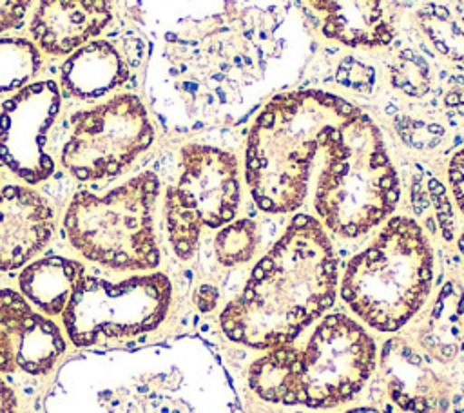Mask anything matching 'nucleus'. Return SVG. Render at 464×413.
I'll use <instances>...</instances> for the list:
<instances>
[{
  "mask_svg": "<svg viewBox=\"0 0 464 413\" xmlns=\"http://www.w3.org/2000/svg\"><path fill=\"white\" fill-rule=\"evenodd\" d=\"M299 56L301 34L283 9L232 0L167 36V100L190 127L234 121L285 83Z\"/></svg>",
  "mask_w": 464,
  "mask_h": 413,
  "instance_id": "1",
  "label": "nucleus"
},
{
  "mask_svg": "<svg viewBox=\"0 0 464 413\" xmlns=\"http://www.w3.org/2000/svg\"><path fill=\"white\" fill-rule=\"evenodd\" d=\"M337 257L319 219L292 217L252 268L241 293L219 315L223 333L239 344L270 350L292 342L335 299Z\"/></svg>",
  "mask_w": 464,
  "mask_h": 413,
  "instance_id": "2",
  "label": "nucleus"
},
{
  "mask_svg": "<svg viewBox=\"0 0 464 413\" xmlns=\"http://www.w3.org/2000/svg\"><path fill=\"white\" fill-rule=\"evenodd\" d=\"M359 110L321 89L274 94L250 125L245 147V181L257 208L266 214L297 210L317 152Z\"/></svg>",
  "mask_w": 464,
  "mask_h": 413,
  "instance_id": "3",
  "label": "nucleus"
},
{
  "mask_svg": "<svg viewBox=\"0 0 464 413\" xmlns=\"http://www.w3.org/2000/svg\"><path fill=\"white\" fill-rule=\"evenodd\" d=\"M323 154L314 194L321 225L353 239L388 219L401 185L377 123L359 110L334 130Z\"/></svg>",
  "mask_w": 464,
  "mask_h": 413,
  "instance_id": "4",
  "label": "nucleus"
},
{
  "mask_svg": "<svg viewBox=\"0 0 464 413\" xmlns=\"http://www.w3.org/2000/svg\"><path fill=\"white\" fill-rule=\"evenodd\" d=\"M433 281V252L417 221L392 217L343 274L341 297L379 331H397L422 306Z\"/></svg>",
  "mask_w": 464,
  "mask_h": 413,
  "instance_id": "5",
  "label": "nucleus"
},
{
  "mask_svg": "<svg viewBox=\"0 0 464 413\" xmlns=\"http://www.w3.org/2000/svg\"><path fill=\"white\" fill-rule=\"evenodd\" d=\"M160 179L145 170L105 194L76 192L63 214L69 245L111 270H152L161 254L154 230Z\"/></svg>",
  "mask_w": 464,
  "mask_h": 413,
  "instance_id": "6",
  "label": "nucleus"
},
{
  "mask_svg": "<svg viewBox=\"0 0 464 413\" xmlns=\"http://www.w3.org/2000/svg\"><path fill=\"white\" fill-rule=\"evenodd\" d=\"M239 201L237 158L214 145H183L178 179L167 188L163 201L165 228L176 257L188 261L205 230L234 221Z\"/></svg>",
  "mask_w": 464,
  "mask_h": 413,
  "instance_id": "7",
  "label": "nucleus"
},
{
  "mask_svg": "<svg viewBox=\"0 0 464 413\" xmlns=\"http://www.w3.org/2000/svg\"><path fill=\"white\" fill-rule=\"evenodd\" d=\"M172 301L170 279L161 272L107 281L85 275L62 312L67 339L78 348L125 341L156 330Z\"/></svg>",
  "mask_w": 464,
  "mask_h": 413,
  "instance_id": "8",
  "label": "nucleus"
},
{
  "mask_svg": "<svg viewBox=\"0 0 464 413\" xmlns=\"http://www.w3.org/2000/svg\"><path fill=\"white\" fill-rule=\"evenodd\" d=\"M152 139L154 127L143 101L118 94L71 118L60 163L78 181H105L127 170Z\"/></svg>",
  "mask_w": 464,
  "mask_h": 413,
  "instance_id": "9",
  "label": "nucleus"
},
{
  "mask_svg": "<svg viewBox=\"0 0 464 413\" xmlns=\"http://www.w3.org/2000/svg\"><path fill=\"white\" fill-rule=\"evenodd\" d=\"M370 333L344 313L326 315L301 348L295 404L321 409L352 400L375 370Z\"/></svg>",
  "mask_w": 464,
  "mask_h": 413,
  "instance_id": "10",
  "label": "nucleus"
},
{
  "mask_svg": "<svg viewBox=\"0 0 464 413\" xmlns=\"http://www.w3.org/2000/svg\"><path fill=\"white\" fill-rule=\"evenodd\" d=\"M60 107L62 92L53 80L22 87L0 107V159L29 185L54 172L47 143Z\"/></svg>",
  "mask_w": 464,
  "mask_h": 413,
  "instance_id": "11",
  "label": "nucleus"
},
{
  "mask_svg": "<svg viewBox=\"0 0 464 413\" xmlns=\"http://www.w3.org/2000/svg\"><path fill=\"white\" fill-rule=\"evenodd\" d=\"M65 348L62 330L47 315L34 312L22 293L0 290V373L44 377Z\"/></svg>",
  "mask_w": 464,
  "mask_h": 413,
  "instance_id": "12",
  "label": "nucleus"
},
{
  "mask_svg": "<svg viewBox=\"0 0 464 413\" xmlns=\"http://www.w3.org/2000/svg\"><path fill=\"white\" fill-rule=\"evenodd\" d=\"M143 42L130 34L83 43L60 67V91L67 98L94 101L130 83L143 62Z\"/></svg>",
  "mask_w": 464,
  "mask_h": 413,
  "instance_id": "13",
  "label": "nucleus"
},
{
  "mask_svg": "<svg viewBox=\"0 0 464 413\" xmlns=\"http://www.w3.org/2000/svg\"><path fill=\"white\" fill-rule=\"evenodd\" d=\"M103 380L72 386L69 413H196L154 371L111 370Z\"/></svg>",
  "mask_w": 464,
  "mask_h": 413,
  "instance_id": "14",
  "label": "nucleus"
},
{
  "mask_svg": "<svg viewBox=\"0 0 464 413\" xmlns=\"http://www.w3.org/2000/svg\"><path fill=\"white\" fill-rule=\"evenodd\" d=\"M54 232L51 205L24 185L0 188V272H13L45 248Z\"/></svg>",
  "mask_w": 464,
  "mask_h": 413,
  "instance_id": "15",
  "label": "nucleus"
},
{
  "mask_svg": "<svg viewBox=\"0 0 464 413\" xmlns=\"http://www.w3.org/2000/svg\"><path fill=\"white\" fill-rule=\"evenodd\" d=\"M382 377L392 400L408 413H446L451 402L450 382L426 364V359L402 337L386 341L381 351Z\"/></svg>",
  "mask_w": 464,
  "mask_h": 413,
  "instance_id": "16",
  "label": "nucleus"
},
{
  "mask_svg": "<svg viewBox=\"0 0 464 413\" xmlns=\"http://www.w3.org/2000/svg\"><path fill=\"white\" fill-rule=\"evenodd\" d=\"M112 20V0H40L29 31L51 56L71 54L98 36Z\"/></svg>",
  "mask_w": 464,
  "mask_h": 413,
  "instance_id": "17",
  "label": "nucleus"
},
{
  "mask_svg": "<svg viewBox=\"0 0 464 413\" xmlns=\"http://www.w3.org/2000/svg\"><path fill=\"white\" fill-rule=\"evenodd\" d=\"M321 20V33L353 49H381L395 31L384 0H308Z\"/></svg>",
  "mask_w": 464,
  "mask_h": 413,
  "instance_id": "18",
  "label": "nucleus"
},
{
  "mask_svg": "<svg viewBox=\"0 0 464 413\" xmlns=\"http://www.w3.org/2000/svg\"><path fill=\"white\" fill-rule=\"evenodd\" d=\"M85 268L80 261L63 255H47L29 263L18 275L22 295L44 315H62Z\"/></svg>",
  "mask_w": 464,
  "mask_h": 413,
  "instance_id": "19",
  "label": "nucleus"
},
{
  "mask_svg": "<svg viewBox=\"0 0 464 413\" xmlns=\"http://www.w3.org/2000/svg\"><path fill=\"white\" fill-rule=\"evenodd\" d=\"M420 351L435 362L453 360L464 346V290L448 281L437 292L419 330Z\"/></svg>",
  "mask_w": 464,
  "mask_h": 413,
  "instance_id": "20",
  "label": "nucleus"
},
{
  "mask_svg": "<svg viewBox=\"0 0 464 413\" xmlns=\"http://www.w3.org/2000/svg\"><path fill=\"white\" fill-rule=\"evenodd\" d=\"M301 348L292 342L270 348L256 359L248 370V384L254 393L274 404L294 406L297 397V371Z\"/></svg>",
  "mask_w": 464,
  "mask_h": 413,
  "instance_id": "21",
  "label": "nucleus"
},
{
  "mask_svg": "<svg viewBox=\"0 0 464 413\" xmlns=\"http://www.w3.org/2000/svg\"><path fill=\"white\" fill-rule=\"evenodd\" d=\"M415 20L431 47L440 56L464 69V22L446 5L435 2L424 4L415 13Z\"/></svg>",
  "mask_w": 464,
  "mask_h": 413,
  "instance_id": "22",
  "label": "nucleus"
},
{
  "mask_svg": "<svg viewBox=\"0 0 464 413\" xmlns=\"http://www.w3.org/2000/svg\"><path fill=\"white\" fill-rule=\"evenodd\" d=\"M42 56L25 38H0V94L25 87L40 71Z\"/></svg>",
  "mask_w": 464,
  "mask_h": 413,
  "instance_id": "23",
  "label": "nucleus"
},
{
  "mask_svg": "<svg viewBox=\"0 0 464 413\" xmlns=\"http://www.w3.org/2000/svg\"><path fill=\"white\" fill-rule=\"evenodd\" d=\"M257 248V226L252 219H237L221 226L214 237V255L221 266H237L252 259Z\"/></svg>",
  "mask_w": 464,
  "mask_h": 413,
  "instance_id": "24",
  "label": "nucleus"
},
{
  "mask_svg": "<svg viewBox=\"0 0 464 413\" xmlns=\"http://www.w3.org/2000/svg\"><path fill=\"white\" fill-rule=\"evenodd\" d=\"M390 83L408 98H424L431 89L430 62L413 49L399 51L390 62Z\"/></svg>",
  "mask_w": 464,
  "mask_h": 413,
  "instance_id": "25",
  "label": "nucleus"
},
{
  "mask_svg": "<svg viewBox=\"0 0 464 413\" xmlns=\"http://www.w3.org/2000/svg\"><path fill=\"white\" fill-rule=\"evenodd\" d=\"M31 5V0H0V33L16 29Z\"/></svg>",
  "mask_w": 464,
  "mask_h": 413,
  "instance_id": "26",
  "label": "nucleus"
},
{
  "mask_svg": "<svg viewBox=\"0 0 464 413\" xmlns=\"http://www.w3.org/2000/svg\"><path fill=\"white\" fill-rule=\"evenodd\" d=\"M339 82H343L346 87L364 91L372 87L373 83V71L368 69L366 65H361L359 72H353V58H346L344 63L339 67Z\"/></svg>",
  "mask_w": 464,
  "mask_h": 413,
  "instance_id": "27",
  "label": "nucleus"
},
{
  "mask_svg": "<svg viewBox=\"0 0 464 413\" xmlns=\"http://www.w3.org/2000/svg\"><path fill=\"white\" fill-rule=\"evenodd\" d=\"M448 179H450V187L455 196V201L464 216V147L451 156L448 165Z\"/></svg>",
  "mask_w": 464,
  "mask_h": 413,
  "instance_id": "28",
  "label": "nucleus"
},
{
  "mask_svg": "<svg viewBox=\"0 0 464 413\" xmlns=\"http://www.w3.org/2000/svg\"><path fill=\"white\" fill-rule=\"evenodd\" d=\"M444 105L455 110L460 118H464V87H451L444 96Z\"/></svg>",
  "mask_w": 464,
  "mask_h": 413,
  "instance_id": "29",
  "label": "nucleus"
},
{
  "mask_svg": "<svg viewBox=\"0 0 464 413\" xmlns=\"http://www.w3.org/2000/svg\"><path fill=\"white\" fill-rule=\"evenodd\" d=\"M194 299H196V304L199 306L201 312H208L218 303V292L212 286H201Z\"/></svg>",
  "mask_w": 464,
  "mask_h": 413,
  "instance_id": "30",
  "label": "nucleus"
},
{
  "mask_svg": "<svg viewBox=\"0 0 464 413\" xmlns=\"http://www.w3.org/2000/svg\"><path fill=\"white\" fill-rule=\"evenodd\" d=\"M16 408L14 391L0 379V413H16Z\"/></svg>",
  "mask_w": 464,
  "mask_h": 413,
  "instance_id": "31",
  "label": "nucleus"
},
{
  "mask_svg": "<svg viewBox=\"0 0 464 413\" xmlns=\"http://www.w3.org/2000/svg\"><path fill=\"white\" fill-rule=\"evenodd\" d=\"M343 413H379V411L373 409V408H357V409H348V411H343Z\"/></svg>",
  "mask_w": 464,
  "mask_h": 413,
  "instance_id": "32",
  "label": "nucleus"
},
{
  "mask_svg": "<svg viewBox=\"0 0 464 413\" xmlns=\"http://www.w3.org/2000/svg\"><path fill=\"white\" fill-rule=\"evenodd\" d=\"M457 16L460 22H464V0H457Z\"/></svg>",
  "mask_w": 464,
  "mask_h": 413,
  "instance_id": "33",
  "label": "nucleus"
},
{
  "mask_svg": "<svg viewBox=\"0 0 464 413\" xmlns=\"http://www.w3.org/2000/svg\"><path fill=\"white\" fill-rule=\"evenodd\" d=\"M459 248H460V252H462V255H464V234L459 237Z\"/></svg>",
  "mask_w": 464,
  "mask_h": 413,
  "instance_id": "34",
  "label": "nucleus"
}]
</instances>
